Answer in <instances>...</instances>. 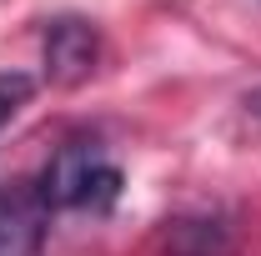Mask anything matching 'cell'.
Segmentation results:
<instances>
[{
	"mask_svg": "<svg viewBox=\"0 0 261 256\" xmlns=\"http://www.w3.org/2000/svg\"><path fill=\"white\" fill-rule=\"evenodd\" d=\"M35 96V81L25 70H0V131L15 121V111Z\"/></svg>",
	"mask_w": 261,
	"mask_h": 256,
	"instance_id": "obj_5",
	"label": "cell"
},
{
	"mask_svg": "<svg viewBox=\"0 0 261 256\" xmlns=\"http://www.w3.org/2000/svg\"><path fill=\"white\" fill-rule=\"evenodd\" d=\"M121 181H126L121 166L106 161V151L96 141H65L61 151L50 156V166L40 171L35 191H40V201L50 211H70V206H81V211H111L121 201Z\"/></svg>",
	"mask_w": 261,
	"mask_h": 256,
	"instance_id": "obj_1",
	"label": "cell"
},
{
	"mask_svg": "<svg viewBox=\"0 0 261 256\" xmlns=\"http://www.w3.org/2000/svg\"><path fill=\"white\" fill-rule=\"evenodd\" d=\"M246 111H251V116L261 121V86H256V91H246Z\"/></svg>",
	"mask_w": 261,
	"mask_h": 256,
	"instance_id": "obj_6",
	"label": "cell"
},
{
	"mask_svg": "<svg viewBox=\"0 0 261 256\" xmlns=\"http://www.w3.org/2000/svg\"><path fill=\"white\" fill-rule=\"evenodd\" d=\"M166 256H226L231 226L221 216H176L166 221Z\"/></svg>",
	"mask_w": 261,
	"mask_h": 256,
	"instance_id": "obj_4",
	"label": "cell"
},
{
	"mask_svg": "<svg viewBox=\"0 0 261 256\" xmlns=\"http://www.w3.org/2000/svg\"><path fill=\"white\" fill-rule=\"evenodd\" d=\"M50 206L40 201L35 181L0 186V256H40Z\"/></svg>",
	"mask_w": 261,
	"mask_h": 256,
	"instance_id": "obj_3",
	"label": "cell"
},
{
	"mask_svg": "<svg viewBox=\"0 0 261 256\" xmlns=\"http://www.w3.org/2000/svg\"><path fill=\"white\" fill-rule=\"evenodd\" d=\"M40 61H45V81L56 86H81L100 61V31L81 15H56L40 40Z\"/></svg>",
	"mask_w": 261,
	"mask_h": 256,
	"instance_id": "obj_2",
	"label": "cell"
}]
</instances>
